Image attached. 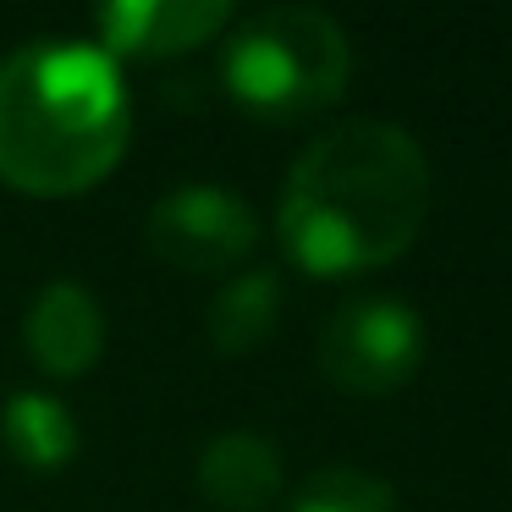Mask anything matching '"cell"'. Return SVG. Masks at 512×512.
I'll list each match as a JSON object with an SVG mask.
<instances>
[{
    "label": "cell",
    "mask_w": 512,
    "mask_h": 512,
    "mask_svg": "<svg viewBox=\"0 0 512 512\" xmlns=\"http://www.w3.org/2000/svg\"><path fill=\"white\" fill-rule=\"evenodd\" d=\"M221 78L243 111L298 122L342 100L353 78V39L320 6H265L226 39Z\"/></svg>",
    "instance_id": "obj_3"
},
{
    "label": "cell",
    "mask_w": 512,
    "mask_h": 512,
    "mask_svg": "<svg viewBox=\"0 0 512 512\" xmlns=\"http://www.w3.org/2000/svg\"><path fill=\"white\" fill-rule=\"evenodd\" d=\"M287 512H402V507H397L391 479L353 468V463H331V468H314L292 490Z\"/></svg>",
    "instance_id": "obj_11"
},
{
    "label": "cell",
    "mask_w": 512,
    "mask_h": 512,
    "mask_svg": "<svg viewBox=\"0 0 512 512\" xmlns=\"http://www.w3.org/2000/svg\"><path fill=\"white\" fill-rule=\"evenodd\" d=\"M430 199L435 177L419 138L386 116H347L292 160L276 232L309 276H358L419 237Z\"/></svg>",
    "instance_id": "obj_1"
},
{
    "label": "cell",
    "mask_w": 512,
    "mask_h": 512,
    "mask_svg": "<svg viewBox=\"0 0 512 512\" xmlns=\"http://www.w3.org/2000/svg\"><path fill=\"white\" fill-rule=\"evenodd\" d=\"M0 441L23 468H67L78 457V419L61 397H45V391H12L0 402Z\"/></svg>",
    "instance_id": "obj_9"
},
{
    "label": "cell",
    "mask_w": 512,
    "mask_h": 512,
    "mask_svg": "<svg viewBox=\"0 0 512 512\" xmlns=\"http://www.w3.org/2000/svg\"><path fill=\"white\" fill-rule=\"evenodd\" d=\"M424 358V320L408 298L369 292L347 298L331 320L320 325V369L331 386L353 397H380L397 391Z\"/></svg>",
    "instance_id": "obj_4"
},
{
    "label": "cell",
    "mask_w": 512,
    "mask_h": 512,
    "mask_svg": "<svg viewBox=\"0 0 512 512\" xmlns=\"http://www.w3.org/2000/svg\"><path fill=\"white\" fill-rule=\"evenodd\" d=\"M23 347L45 375L78 380L105 353V309L83 281H50L23 314Z\"/></svg>",
    "instance_id": "obj_6"
},
{
    "label": "cell",
    "mask_w": 512,
    "mask_h": 512,
    "mask_svg": "<svg viewBox=\"0 0 512 512\" xmlns=\"http://www.w3.org/2000/svg\"><path fill=\"white\" fill-rule=\"evenodd\" d=\"M287 485V468L270 435L259 430H221L199 452V496L215 512H265Z\"/></svg>",
    "instance_id": "obj_8"
},
{
    "label": "cell",
    "mask_w": 512,
    "mask_h": 512,
    "mask_svg": "<svg viewBox=\"0 0 512 512\" xmlns=\"http://www.w3.org/2000/svg\"><path fill=\"white\" fill-rule=\"evenodd\" d=\"M281 320V281L276 270H243L232 276L210 303V342L215 353L237 358V353H254L259 342H270Z\"/></svg>",
    "instance_id": "obj_10"
},
{
    "label": "cell",
    "mask_w": 512,
    "mask_h": 512,
    "mask_svg": "<svg viewBox=\"0 0 512 512\" xmlns=\"http://www.w3.org/2000/svg\"><path fill=\"white\" fill-rule=\"evenodd\" d=\"M144 243L171 270H232L254 254L259 221L248 199L215 182H182L149 210Z\"/></svg>",
    "instance_id": "obj_5"
},
{
    "label": "cell",
    "mask_w": 512,
    "mask_h": 512,
    "mask_svg": "<svg viewBox=\"0 0 512 512\" xmlns=\"http://www.w3.org/2000/svg\"><path fill=\"white\" fill-rule=\"evenodd\" d=\"M232 23L226 0H116L100 6V34L122 56H182Z\"/></svg>",
    "instance_id": "obj_7"
},
{
    "label": "cell",
    "mask_w": 512,
    "mask_h": 512,
    "mask_svg": "<svg viewBox=\"0 0 512 512\" xmlns=\"http://www.w3.org/2000/svg\"><path fill=\"white\" fill-rule=\"evenodd\" d=\"M133 105L116 56L83 39H34L0 61V182L72 199L127 155Z\"/></svg>",
    "instance_id": "obj_2"
}]
</instances>
